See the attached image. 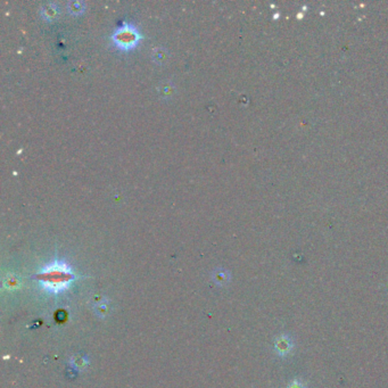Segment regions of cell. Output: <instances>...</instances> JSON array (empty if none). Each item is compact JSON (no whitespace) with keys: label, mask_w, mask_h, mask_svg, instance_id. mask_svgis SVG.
Returning <instances> with one entry per match:
<instances>
[{"label":"cell","mask_w":388,"mask_h":388,"mask_svg":"<svg viewBox=\"0 0 388 388\" xmlns=\"http://www.w3.org/2000/svg\"><path fill=\"white\" fill-rule=\"evenodd\" d=\"M37 279L43 284L45 291L51 294H59L67 289L76 275H74L72 268L66 262L55 260L47 264L40 272L36 275Z\"/></svg>","instance_id":"cell-1"},{"label":"cell","mask_w":388,"mask_h":388,"mask_svg":"<svg viewBox=\"0 0 388 388\" xmlns=\"http://www.w3.org/2000/svg\"><path fill=\"white\" fill-rule=\"evenodd\" d=\"M140 40H142V34H140L139 30L130 23H125V24L116 27L112 34V41L114 45L123 50L133 49Z\"/></svg>","instance_id":"cell-2"},{"label":"cell","mask_w":388,"mask_h":388,"mask_svg":"<svg viewBox=\"0 0 388 388\" xmlns=\"http://www.w3.org/2000/svg\"><path fill=\"white\" fill-rule=\"evenodd\" d=\"M293 349V342L288 335H280L274 342V350L279 357H286Z\"/></svg>","instance_id":"cell-3"},{"label":"cell","mask_w":388,"mask_h":388,"mask_svg":"<svg viewBox=\"0 0 388 388\" xmlns=\"http://www.w3.org/2000/svg\"><path fill=\"white\" fill-rule=\"evenodd\" d=\"M213 279L219 286H224V285H227L229 280H230V274H229V272L226 270L218 269L213 274Z\"/></svg>","instance_id":"cell-4"},{"label":"cell","mask_w":388,"mask_h":388,"mask_svg":"<svg viewBox=\"0 0 388 388\" xmlns=\"http://www.w3.org/2000/svg\"><path fill=\"white\" fill-rule=\"evenodd\" d=\"M56 13H57V6H56V4L54 3L46 4L43 9H41V14H43V16L47 18V20L54 18L56 16Z\"/></svg>","instance_id":"cell-5"},{"label":"cell","mask_w":388,"mask_h":388,"mask_svg":"<svg viewBox=\"0 0 388 388\" xmlns=\"http://www.w3.org/2000/svg\"><path fill=\"white\" fill-rule=\"evenodd\" d=\"M67 7L69 9V12L72 13H81L85 8V3L79 2V0H74V2H69Z\"/></svg>","instance_id":"cell-6"},{"label":"cell","mask_w":388,"mask_h":388,"mask_svg":"<svg viewBox=\"0 0 388 388\" xmlns=\"http://www.w3.org/2000/svg\"><path fill=\"white\" fill-rule=\"evenodd\" d=\"M87 362H88V360L83 358L82 355H80V354H79V359H77V357H74L72 359V364H74V367L79 368V369L85 367L86 364H87Z\"/></svg>","instance_id":"cell-7"},{"label":"cell","mask_w":388,"mask_h":388,"mask_svg":"<svg viewBox=\"0 0 388 388\" xmlns=\"http://www.w3.org/2000/svg\"><path fill=\"white\" fill-rule=\"evenodd\" d=\"M287 388H306V387L300 379H294L291 384L287 386Z\"/></svg>","instance_id":"cell-8"}]
</instances>
